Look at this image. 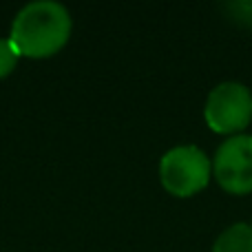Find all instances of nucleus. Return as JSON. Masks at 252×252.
Here are the masks:
<instances>
[{
    "mask_svg": "<svg viewBox=\"0 0 252 252\" xmlns=\"http://www.w3.org/2000/svg\"><path fill=\"white\" fill-rule=\"evenodd\" d=\"M73 20L64 4L53 0L29 2L13 18L9 42L18 56L31 60H44L62 51L71 38Z\"/></svg>",
    "mask_w": 252,
    "mask_h": 252,
    "instance_id": "f257e3e1",
    "label": "nucleus"
},
{
    "mask_svg": "<svg viewBox=\"0 0 252 252\" xmlns=\"http://www.w3.org/2000/svg\"><path fill=\"white\" fill-rule=\"evenodd\" d=\"M213 161L197 146H175L159 161V182L173 197H192L208 186Z\"/></svg>",
    "mask_w": 252,
    "mask_h": 252,
    "instance_id": "f03ea898",
    "label": "nucleus"
},
{
    "mask_svg": "<svg viewBox=\"0 0 252 252\" xmlns=\"http://www.w3.org/2000/svg\"><path fill=\"white\" fill-rule=\"evenodd\" d=\"M204 118L210 130L235 137L252 122L250 89L241 82H221L210 91L204 106Z\"/></svg>",
    "mask_w": 252,
    "mask_h": 252,
    "instance_id": "7ed1b4c3",
    "label": "nucleus"
},
{
    "mask_svg": "<svg viewBox=\"0 0 252 252\" xmlns=\"http://www.w3.org/2000/svg\"><path fill=\"white\" fill-rule=\"evenodd\" d=\"M213 173L217 184L230 195L252 192V135H235L219 144Z\"/></svg>",
    "mask_w": 252,
    "mask_h": 252,
    "instance_id": "20e7f679",
    "label": "nucleus"
},
{
    "mask_svg": "<svg viewBox=\"0 0 252 252\" xmlns=\"http://www.w3.org/2000/svg\"><path fill=\"white\" fill-rule=\"evenodd\" d=\"M213 252H252V226L232 223L215 239Z\"/></svg>",
    "mask_w": 252,
    "mask_h": 252,
    "instance_id": "39448f33",
    "label": "nucleus"
},
{
    "mask_svg": "<svg viewBox=\"0 0 252 252\" xmlns=\"http://www.w3.org/2000/svg\"><path fill=\"white\" fill-rule=\"evenodd\" d=\"M18 58L20 56H18V51L13 49V44L9 42V38L7 40L0 38V80L7 78V75L16 69Z\"/></svg>",
    "mask_w": 252,
    "mask_h": 252,
    "instance_id": "423d86ee",
    "label": "nucleus"
}]
</instances>
